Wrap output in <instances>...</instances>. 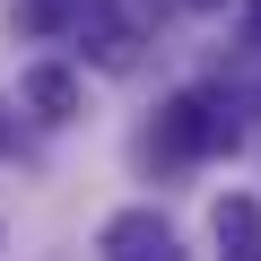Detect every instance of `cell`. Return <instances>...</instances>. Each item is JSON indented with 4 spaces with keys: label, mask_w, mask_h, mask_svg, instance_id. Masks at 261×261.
<instances>
[{
    "label": "cell",
    "mask_w": 261,
    "mask_h": 261,
    "mask_svg": "<svg viewBox=\"0 0 261 261\" xmlns=\"http://www.w3.org/2000/svg\"><path fill=\"white\" fill-rule=\"evenodd\" d=\"M157 148H166V157H218V148H235L226 96H218V87H183V96L157 113Z\"/></svg>",
    "instance_id": "1"
},
{
    "label": "cell",
    "mask_w": 261,
    "mask_h": 261,
    "mask_svg": "<svg viewBox=\"0 0 261 261\" xmlns=\"http://www.w3.org/2000/svg\"><path fill=\"white\" fill-rule=\"evenodd\" d=\"M105 261H183V235L157 218V209H113L105 235H96Z\"/></svg>",
    "instance_id": "2"
},
{
    "label": "cell",
    "mask_w": 261,
    "mask_h": 261,
    "mask_svg": "<svg viewBox=\"0 0 261 261\" xmlns=\"http://www.w3.org/2000/svg\"><path fill=\"white\" fill-rule=\"evenodd\" d=\"M79 35H87V53H96L105 70H130V61H140V35H130V18L113 9V0H96V9L79 18Z\"/></svg>",
    "instance_id": "3"
},
{
    "label": "cell",
    "mask_w": 261,
    "mask_h": 261,
    "mask_svg": "<svg viewBox=\"0 0 261 261\" xmlns=\"http://www.w3.org/2000/svg\"><path fill=\"white\" fill-rule=\"evenodd\" d=\"M218 261H261V200H218Z\"/></svg>",
    "instance_id": "4"
},
{
    "label": "cell",
    "mask_w": 261,
    "mask_h": 261,
    "mask_svg": "<svg viewBox=\"0 0 261 261\" xmlns=\"http://www.w3.org/2000/svg\"><path fill=\"white\" fill-rule=\"evenodd\" d=\"M27 105H35L44 122H70V113H79V79H70V70H27Z\"/></svg>",
    "instance_id": "5"
},
{
    "label": "cell",
    "mask_w": 261,
    "mask_h": 261,
    "mask_svg": "<svg viewBox=\"0 0 261 261\" xmlns=\"http://www.w3.org/2000/svg\"><path fill=\"white\" fill-rule=\"evenodd\" d=\"M96 9V0H18V27L27 35H61V27H79Z\"/></svg>",
    "instance_id": "6"
},
{
    "label": "cell",
    "mask_w": 261,
    "mask_h": 261,
    "mask_svg": "<svg viewBox=\"0 0 261 261\" xmlns=\"http://www.w3.org/2000/svg\"><path fill=\"white\" fill-rule=\"evenodd\" d=\"M244 27H252V44H261V0H244Z\"/></svg>",
    "instance_id": "7"
},
{
    "label": "cell",
    "mask_w": 261,
    "mask_h": 261,
    "mask_svg": "<svg viewBox=\"0 0 261 261\" xmlns=\"http://www.w3.org/2000/svg\"><path fill=\"white\" fill-rule=\"evenodd\" d=\"M174 9H226V0H174Z\"/></svg>",
    "instance_id": "8"
}]
</instances>
